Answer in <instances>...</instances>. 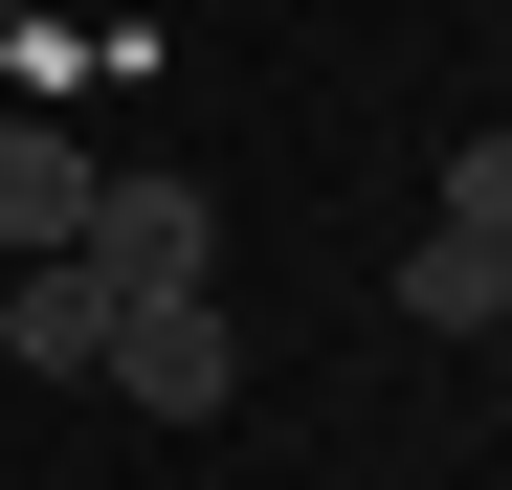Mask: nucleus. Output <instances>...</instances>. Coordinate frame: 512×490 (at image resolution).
Returning <instances> with one entry per match:
<instances>
[{"label": "nucleus", "mask_w": 512, "mask_h": 490, "mask_svg": "<svg viewBox=\"0 0 512 490\" xmlns=\"http://www.w3.org/2000/svg\"><path fill=\"white\" fill-rule=\"evenodd\" d=\"M401 312H423V335H512V268H490V245H446V223H423V268H401Z\"/></svg>", "instance_id": "obj_5"}, {"label": "nucleus", "mask_w": 512, "mask_h": 490, "mask_svg": "<svg viewBox=\"0 0 512 490\" xmlns=\"http://www.w3.org/2000/svg\"><path fill=\"white\" fill-rule=\"evenodd\" d=\"M112 401H156V424H223V379H245V335H223V290H156V312H112V357H90Z\"/></svg>", "instance_id": "obj_2"}, {"label": "nucleus", "mask_w": 512, "mask_h": 490, "mask_svg": "<svg viewBox=\"0 0 512 490\" xmlns=\"http://www.w3.org/2000/svg\"><path fill=\"white\" fill-rule=\"evenodd\" d=\"M112 312H156V290H201L223 268V223H201V179H90V245H67Z\"/></svg>", "instance_id": "obj_1"}, {"label": "nucleus", "mask_w": 512, "mask_h": 490, "mask_svg": "<svg viewBox=\"0 0 512 490\" xmlns=\"http://www.w3.org/2000/svg\"><path fill=\"white\" fill-rule=\"evenodd\" d=\"M90 179H112L90 134H0V245H23V268H45V245H90Z\"/></svg>", "instance_id": "obj_3"}, {"label": "nucleus", "mask_w": 512, "mask_h": 490, "mask_svg": "<svg viewBox=\"0 0 512 490\" xmlns=\"http://www.w3.org/2000/svg\"><path fill=\"white\" fill-rule=\"evenodd\" d=\"M0 357H23V379H90V357H112V290H90V268L45 245V268L0 290Z\"/></svg>", "instance_id": "obj_4"}, {"label": "nucleus", "mask_w": 512, "mask_h": 490, "mask_svg": "<svg viewBox=\"0 0 512 490\" xmlns=\"http://www.w3.org/2000/svg\"><path fill=\"white\" fill-rule=\"evenodd\" d=\"M446 245H490V268H512V134H468V156H446Z\"/></svg>", "instance_id": "obj_6"}]
</instances>
